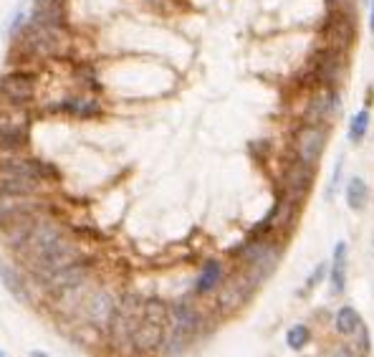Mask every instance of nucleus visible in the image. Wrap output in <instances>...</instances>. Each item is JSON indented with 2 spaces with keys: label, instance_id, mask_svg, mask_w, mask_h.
I'll list each match as a JSON object with an SVG mask.
<instances>
[{
  "label": "nucleus",
  "instance_id": "ddd939ff",
  "mask_svg": "<svg viewBox=\"0 0 374 357\" xmlns=\"http://www.w3.org/2000/svg\"><path fill=\"white\" fill-rule=\"evenodd\" d=\"M53 109L64 114H71V117H79V119H91L102 114V104H99L96 99H88V97H71L66 99V102L56 104Z\"/></svg>",
  "mask_w": 374,
  "mask_h": 357
},
{
  "label": "nucleus",
  "instance_id": "f03ea898",
  "mask_svg": "<svg viewBox=\"0 0 374 357\" xmlns=\"http://www.w3.org/2000/svg\"><path fill=\"white\" fill-rule=\"evenodd\" d=\"M344 59H342V51L326 46L324 51L316 53L314 59V79L321 84L324 89H339L342 82H344Z\"/></svg>",
  "mask_w": 374,
  "mask_h": 357
},
{
  "label": "nucleus",
  "instance_id": "b1692460",
  "mask_svg": "<svg viewBox=\"0 0 374 357\" xmlns=\"http://www.w3.org/2000/svg\"><path fill=\"white\" fill-rule=\"evenodd\" d=\"M329 357H357V352H354V347H346V345H339V347H334L331 350Z\"/></svg>",
  "mask_w": 374,
  "mask_h": 357
},
{
  "label": "nucleus",
  "instance_id": "412c9836",
  "mask_svg": "<svg viewBox=\"0 0 374 357\" xmlns=\"http://www.w3.org/2000/svg\"><path fill=\"white\" fill-rule=\"evenodd\" d=\"M352 340H354V342H352L354 352H357V355H367V352H369V332H367V327H364V324L354 332Z\"/></svg>",
  "mask_w": 374,
  "mask_h": 357
},
{
  "label": "nucleus",
  "instance_id": "4be33fe9",
  "mask_svg": "<svg viewBox=\"0 0 374 357\" xmlns=\"http://www.w3.org/2000/svg\"><path fill=\"white\" fill-rule=\"evenodd\" d=\"M326 276V264H319V266L308 274V279H306V289H316L319 284H321V279Z\"/></svg>",
  "mask_w": 374,
  "mask_h": 357
},
{
  "label": "nucleus",
  "instance_id": "4468645a",
  "mask_svg": "<svg viewBox=\"0 0 374 357\" xmlns=\"http://www.w3.org/2000/svg\"><path fill=\"white\" fill-rule=\"evenodd\" d=\"M0 282H3V286H6L18 302H30L28 284H26V279H23V274L18 268H13L10 264H0Z\"/></svg>",
  "mask_w": 374,
  "mask_h": 357
},
{
  "label": "nucleus",
  "instance_id": "5701e85b",
  "mask_svg": "<svg viewBox=\"0 0 374 357\" xmlns=\"http://www.w3.org/2000/svg\"><path fill=\"white\" fill-rule=\"evenodd\" d=\"M23 21H26V10L23 8H18L13 15V23H10V36H18V30H21Z\"/></svg>",
  "mask_w": 374,
  "mask_h": 357
},
{
  "label": "nucleus",
  "instance_id": "0eeeda50",
  "mask_svg": "<svg viewBox=\"0 0 374 357\" xmlns=\"http://www.w3.org/2000/svg\"><path fill=\"white\" fill-rule=\"evenodd\" d=\"M33 94H36V84H33V76L26 71H15L0 79V97L8 104H26Z\"/></svg>",
  "mask_w": 374,
  "mask_h": 357
},
{
  "label": "nucleus",
  "instance_id": "a878e982",
  "mask_svg": "<svg viewBox=\"0 0 374 357\" xmlns=\"http://www.w3.org/2000/svg\"><path fill=\"white\" fill-rule=\"evenodd\" d=\"M369 28L374 30V0H372V13H369Z\"/></svg>",
  "mask_w": 374,
  "mask_h": 357
},
{
  "label": "nucleus",
  "instance_id": "6e6552de",
  "mask_svg": "<svg viewBox=\"0 0 374 357\" xmlns=\"http://www.w3.org/2000/svg\"><path fill=\"white\" fill-rule=\"evenodd\" d=\"M165 332L167 327H160V324H152V322L142 320L134 329V337H132V345H134V352H154L160 350L162 345H165Z\"/></svg>",
  "mask_w": 374,
  "mask_h": 357
},
{
  "label": "nucleus",
  "instance_id": "cd10ccee",
  "mask_svg": "<svg viewBox=\"0 0 374 357\" xmlns=\"http://www.w3.org/2000/svg\"><path fill=\"white\" fill-rule=\"evenodd\" d=\"M0 357H6V355H3V352H0Z\"/></svg>",
  "mask_w": 374,
  "mask_h": 357
},
{
  "label": "nucleus",
  "instance_id": "423d86ee",
  "mask_svg": "<svg viewBox=\"0 0 374 357\" xmlns=\"http://www.w3.org/2000/svg\"><path fill=\"white\" fill-rule=\"evenodd\" d=\"M314 167L299 163H288L286 172H283V195H286L291 203H301L308 195V187H311V180H314Z\"/></svg>",
  "mask_w": 374,
  "mask_h": 357
},
{
  "label": "nucleus",
  "instance_id": "1a4fd4ad",
  "mask_svg": "<svg viewBox=\"0 0 374 357\" xmlns=\"http://www.w3.org/2000/svg\"><path fill=\"white\" fill-rule=\"evenodd\" d=\"M30 117L26 109H21V104H8L3 102L0 107V132L8 134H28Z\"/></svg>",
  "mask_w": 374,
  "mask_h": 357
},
{
  "label": "nucleus",
  "instance_id": "39448f33",
  "mask_svg": "<svg viewBox=\"0 0 374 357\" xmlns=\"http://www.w3.org/2000/svg\"><path fill=\"white\" fill-rule=\"evenodd\" d=\"M88 274H91V264L79 259V261H74V264H68V266L59 268V271L48 279L46 289L51 291V294H56V297H61V294H66V291L86 286Z\"/></svg>",
  "mask_w": 374,
  "mask_h": 357
},
{
  "label": "nucleus",
  "instance_id": "a211bd4d",
  "mask_svg": "<svg viewBox=\"0 0 374 357\" xmlns=\"http://www.w3.org/2000/svg\"><path fill=\"white\" fill-rule=\"evenodd\" d=\"M367 129H369V109H359V112L349 119V142L359 145L367 137Z\"/></svg>",
  "mask_w": 374,
  "mask_h": 357
},
{
  "label": "nucleus",
  "instance_id": "aec40b11",
  "mask_svg": "<svg viewBox=\"0 0 374 357\" xmlns=\"http://www.w3.org/2000/svg\"><path fill=\"white\" fill-rule=\"evenodd\" d=\"M342 172H344V157H339L337 170H334L329 185H326V190H324V198H326V201H334V198H337L339 187H342Z\"/></svg>",
  "mask_w": 374,
  "mask_h": 357
},
{
  "label": "nucleus",
  "instance_id": "20e7f679",
  "mask_svg": "<svg viewBox=\"0 0 374 357\" xmlns=\"http://www.w3.org/2000/svg\"><path fill=\"white\" fill-rule=\"evenodd\" d=\"M119 299L111 294L109 289H99L94 294H88L86 302H84V314H86V322L96 329H109L114 314H117Z\"/></svg>",
  "mask_w": 374,
  "mask_h": 357
},
{
  "label": "nucleus",
  "instance_id": "bb28decb",
  "mask_svg": "<svg viewBox=\"0 0 374 357\" xmlns=\"http://www.w3.org/2000/svg\"><path fill=\"white\" fill-rule=\"evenodd\" d=\"M30 357H48V355H46V352H38L36 350V352H30Z\"/></svg>",
  "mask_w": 374,
  "mask_h": 357
},
{
  "label": "nucleus",
  "instance_id": "f3484780",
  "mask_svg": "<svg viewBox=\"0 0 374 357\" xmlns=\"http://www.w3.org/2000/svg\"><path fill=\"white\" fill-rule=\"evenodd\" d=\"M142 320L152 322V324H160V327H167L169 324V304H165L162 299H147L144 306H142Z\"/></svg>",
  "mask_w": 374,
  "mask_h": 357
},
{
  "label": "nucleus",
  "instance_id": "dca6fc26",
  "mask_svg": "<svg viewBox=\"0 0 374 357\" xmlns=\"http://www.w3.org/2000/svg\"><path fill=\"white\" fill-rule=\"evenodd\" d=\"M364 322H362L359 312L354 309V306H342L337 312V322H334V327H337L339 335H344V337H352L357 329L362 327Z\"/></svg>",
  "mask_w": 374,
  "mask_h": 357
},
{
  "label": "nucleus",
  "instance_id": "6ab92c4d",
  "mask_svg": "<svg viewBox=\"0 0 374 357\" xmlns=\"http://www.w3.org/2000/svg\"><path fill=\"white\" fill-rule=\"evenodd\" d=\"M311 342V329L306 327V324H294V327L286 332V345L291 347V350H303L306 345Z\"/></svg>",
  "mask_w": 374,
  "mask_h": 357
},
{
  "label": "nucleus",
  "instance_id": "f257e3e1",
  "mask_svg": "<svg viewBox=\"0 0 374 357\" xmlns=\"http://www.w3.org/2000/svg\"><path fill=\"white\" fill-rule=\"evenodd\" d=\"M326 137H329V127L303 122L296 132V160L316 170V165H319L324 149H326Z\"/></svg>",
  "mask_w": 374,
  "mask_h": 357
},
{
  "label": "nucleus",
  "instance_id": "9b49d317",
  "mask_svg": "<svg viewBox=\"0 0 374 357\" xmlns=\"http://www.w3.org/2000/svg\"><path fill=\"white\" fill-rule=\"evenodd\" d=\"M38 180L23 175H3L0 178V198H30L38 190Z\"/></svg>",
  "mask_w": 374,
  "mask_h": 357
},
{
  "label": "nucleus",
  "instance_id": "2eb2a0df",
  "mask_svg": "<svg viewBox=\"0 0 374 357\" xmlns=\"http://www.w3.org/2000/svg\"><path fill=\"white\" fill-rule=\"evenodd\" d=\"M344 195H346V205L352 210H364L369 205V185L362 178H349Z\"/></svg>",
  "mask_w": 374,
  "mask_h": 357
},
{
  "label": "nucleus",
  "instance_id": "7ed1b4c3",
  "mask_svg": "<svg viewBox=\"0 0 374 357\" xmlns=\"http://www.w3.org/2000/svg\"><path fill=\"white\" fill-rule=\"evenodd\" d=\"M342 114V99H339V89H326L321 94L308 99L306 112H303V122L306 125H321L329 127L331 122H337Z\"/></svg>",
  "mask_w": 374,
  "mask_h": 357
},
{
  "label": "nucleus",
  "instance_id": "f8f14e48",
  "mask_svg": "<svg viewBox=\"0 0 374 357\" xmlns=\"http://www.w3.org/2000/svg\"><path fill=\"white\" fill-rule=\"evenodd\" d=\"M225 282V268H223L221 261H207L203 271H200L198 282H195V294L205 297V294H213L215 289H221V284Z\"/></svg>",
  "mask_w": 374,
  "mask_h": 357
},
{
  "label": "nucleus",
  "instance_id": "9d476101",
  "mask_svg": "<svg viewBox=\"0 0 374 357\" xmlns=\"http://www.w3.org/2000/svg\"><path fill=\"white\" fill-rule=\"evenodd\" d=\"M346 253H349L346 244L339 241L334 246V259H331V268H329V284L334 297H342L346 289Z\"/></svg>",
  "mask_w": 374,
  "mask_h": 357
},
{
  "label": "nucleus",
  "instance_id": "393cba45",
  "mask_svg": "<svg viewBox=\"0 0 374 357\" xmlns=\"http://www.w3.org/2000/svg\"><path fill=\"white\" fill-rule=\"evenodd\" d=\"M36 8H64V0H36Z\"/></svg>",
  "mask_w": 374,
  "mask_h": 357
}]
</instances>
